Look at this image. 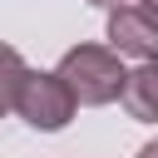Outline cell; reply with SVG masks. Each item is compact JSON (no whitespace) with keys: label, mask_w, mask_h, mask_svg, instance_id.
Segmentation results:
<instances>
[{"label":"cell","mask_w":158,"mask_h":158,"mask_svg":"<svg viewBox=\"0 0 158 158\" xmlns=\"http://www.w3.org/2000/svg\"><path fill=\"white\" fill-rule=\"evenodd\" d=\"M15 109H20V118H25L30 128L54 133V128H64V123L74 118L79 99L69 94V84L59 79V69H54V74H35V69H30V74H25V84H20Z\"/></svg>","instance_id":"2"},{"label":"cell","mask_w":158,"mask_h":158,"mask_svg":"<svg viewBox=\"0 0 158 158\" xmlns=\"http://www.w3.org/2000/svg\"><path fill=\"white\" fill-rule=\"evenodd\" d=\"M109 44L133 59H158V20L143 5H114L109 10Z\"/></svg>","instance_id":"3"},{"label":"cell","mask_w":158,"mask_h":158,"mask_svg":"<svg viewBox=\"0 0 158 158\" xmlns=\"http://www.w3.org/2000/svg\"><path fill=\"white\" fill-rule=\"evenodd\" d=\"M59 79L69 84V94L79 99V104H89V109H99V104H114V99H123V84H128V69L118 64V49L109 44H74V49H64V59H59Z\"/></svg>","instance_id":"1"},{"label":"cell","mask_w":158,"mask_h":158,"mask_svg":"<svg viewBox=\"0 0 158 158\" xmlns=\"http://www.w3.org/2000/svg\"><path fill=\"white\" fill-rule=\"evenodd\" d=\"M123 109L138 123H158V59H143V69L128 74L123 84Z\"/></svg>","instance_id":"4"},{"label":"cell","mask_w":158,"mask_h":158,"mask_svg":"<svg viewBox=\"0 0 158 158\" xmlns=\"http://www.w3.org/2000/svg\"><path fill=\"white\" fill-rule=\"evenodd\" d=\"M25 59H20V49H10V44H0V118L15 109V99H20V84H25Z\"/></svg>","instance_id":"5"},{"label":"cell","mask_w":158,"mask_h":158,"mask_svg":"<svg viewBox=\"0 0 158 158\" xmlns=\"http://www.w3.org/2000/svg\"><path fill=\"white\" fill-rule=\"evenodd\" d=\"M89 5H104V10H114V5H123V0H89Z\"/></svg>","instance_id":"8"},{"label":"cell","mask_w":158,"mask_h":158,"mask_svg":"<svg viewBox=\"0 0 158 158\" xmlns=\"http://www.w3.org/2000/svg\"><path fill=\"white\" fill-rule=\"evenodd\" d=\"M138 5H143V10H148V15L158 20V0H138Z\"/></svg>","instance_id":"7"},{"label":"cell","mask_w":158,"mask_h":158,"mask_svg":"<svg viewBox=\"0 0 158 158\" xmlns=\"http://www.w3.org/2000/svg\"><path fill=\"white\" fill-rule=\"evenodd\" d=\"M138 158H158V138H153V143H143V148H138Z\"/></svg>","instance_id":"6"}]
</instances>
